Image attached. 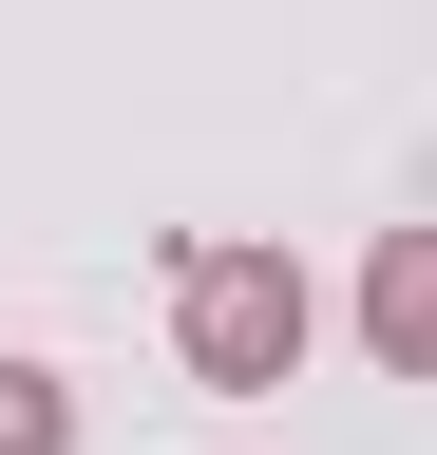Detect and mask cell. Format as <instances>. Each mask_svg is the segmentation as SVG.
<instances>
[{"mask_svg":"<svg viewBox=\"0 0 437 455\" xmlns=\"http://www.w3.org/2000/svg\"><path fill=\"white\" fill-rule=\"evenodd\" d=\"M0 455H77V379L58 361H0Z\"/></svg>","mask_w":437,"mask_h":455,"instance_id":"3","label":"cell"},{"mask_svg":"<svg viewBox=\"0 0 437 455\" xmlns=\"http://www.w3.org/2000/svg\"><path fill=\"white\" fill-rule=\"evenodd\" d=\"M304 341H323L304 247H266V228H190L172 247V361H190V398H286Z\"/></svg>","mask_w":437,"mask_h":455,"instance_id":"1","label":"cell"},{"mask_svg":"<svg viewBox=\"0 0 437 455\" xmlns=\"http://www.w3.org/2000/svg\"><path fill=\"white\" fill-rule=\"evenodd\" d=\"M361 361L380 379H437V228H380L361 247Z\"/></svg>","mask_w":437,"mask_h":455,"instance_id":"2","label":"cell"}]
</instances>
